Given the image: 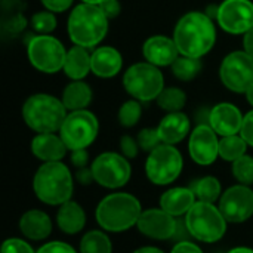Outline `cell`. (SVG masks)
Instances as JSON below:
<instances>
[{"instance_id": "1", "label": "cell", "mask_w": 253, "mask_h": 253, "mask_svg": "<svg viewBox=\"0 0 253 253\" xmlns=\"http://www.w3.org/2000/svg\"><path fill=\"white\" fill-rule=\"evenodd\" d=\"M173 40L181 55L202 58L213 47L216 30L209 15L190 12L178 21L173 31Z\"/></svg>"}, {"instance_id": "2", "label": "cell", "mask_w": 253, "mask_h": 253, "mask_svg": "<svg viewBox=\"0 0 253 253\" xmlns=\"http://www.w3.org/2000/svg\"><path fill=\"white\" fill-rule=\"evenodd\" d=\"M141 213V203L135 196L129 193H113L99 202L96 221L105 231L123 233L138 224Z\"/></svg>"}, {"instance_id": "3", "label": "cell", "mask_w": 253, "mask_h": 253, "mask_svg": "<svg viewBox=\"0 0 253 253\" xmlns=\"http://www.w3.org/2000/svg\"><path fill=\"white\" fill-rule=\"evenodd\" d=\"M33 190L44 205L61 206L71 199L74 191L71 172L61 162H47L36 172Z\"/></svg>"}, {"instance_id": "4", "label": "cell", "mask_w": 253, "mask_h": 253, "mask_svg": "<svg viewBox=\"0 0 253 253\" xmlns=\"http://www.w3.org/2000/svg\"><path fill=\"white\" fill-rule=\"evenodd\" d=\"M108 31V18L98 4L82 3L68 18V34L74 44L93 47Z\"/></svg>"}, {"instance_id": "5", "label": "cell", "mask_w": 253, "mask_h": 253, "mask_svg": "<svg viewBox=\"0 0 253 253\" xmlns=\"http://www.w3.org/2000/svg\"><path fill=\"white\" fill-rule=\"evenodd\" d=\"M22 117L27 126L37 133H55L61 129L67 117V108L58 98L37 93L25 101Z\"/></svg>"}, {"instance_id": "6", "label": "cell", "mask_w": 253, "mask_h": 253, "mask_svg": "<svg viewBox=\"0 0 253 253\" xmlns=\"http://www.w3.org/2000/svg\"><path fill=\"white\" fill-rule=\"evenodd\" d=\"M184 221L191 237L203 243H215L227 233V219L213 203L196 202Z\"/></svg>"}, {"instance_id": "7", "label": "cell", "mask_w": 253, "mask_h": 253, "mask_svg": "<svg viewBox=\"0 0 253 253\" xmlns=\"http://www.w3.org/2000/svg\"><path fill=\"white\" fill-rule=\"evenodd\" d=\"M123 86L136 101L147 102L159 98L165 89V79L159 67L150 62H138L125 73Z\"/></svg>"}, {"instance_id": "8", "label": "cell", "mask_w": 253, "mask_h": 253, "mask_svg": "<svg viewBox=\"0 0 253 253\" xmlns=\"http://www.w3.org/2000/svg\"><path fill=\"white\" fill-rule=\"evenodd\" d=\"M99 125L95 114L87 110H77L67 114L59 136L70 151L87 148L98 136Z\"/></svg>"}, {"instance_id": "9", "label": "cell", "mask_w": 253, "mask_h": 253, "mask_svg": "<svg viewBox=\"0 0 253 253\" xmlns=\"http://www.w3.org/2000/svg\"><path fill=\"white\" fill-rule=\"evenodd\" d=\"M184 160L181 153L169 144H160L154 148L145 163L147 178L156 185L172 184L182 172Z\"/></svg>"}, {"instance_id": "10", "label": "cell", "mask_w": 253, "mask_h": 253, "mask_svg": "<svg viewBox=\"0 0 253 253\" xmlns=\"http://www.w3.org/2000/svg\"><path fill=\"white\" fill-rule=\"evenodd\" d=\"M28 59L31 65L46 74H53L64 68L67 50L62 43L52 36H34L28 42Z\"/></svg>"}, {"instance_id": "11", "label": "cell", "mask_w": 253, "mask_h": 253, "mask_svg": "<svg viewBox=\"0 0 253 253\" xmlns=\"http://www.w3.org/2000/svg\"><path fill=\"white\" fill-rule=\"evenodd\" d=\"M95 182L104 188H120L127 184L132 175V168L125 156L117 153H102L99 154L92 166Z\"/></svg>"}, {"instance_id": "12", "label": "cell", "mask_w": 253, "mask_h": 253, "mask_svg": "<svg viewBox=\"0 0 253 253\" xmlns=\"http://www.w3.org/2000/svg\"><path fill=\"white\" fill-rule=\"evenodd\" d=\"M219 77L230 90L246 93L253 84V59L245 50L231 52L221 64Z\"/></svg>"}, {"instance_id": "13", "label": "cell", "mask_w": 253, "mask_h": 253, "mask_svg": "<svg viewBox=\"0 0 253 253\" xmlns=\"http://www.w3.org/2000/svg\"><path fill=\"white\" fill-rule=\"evenodd\" d=\"M218 24L230 34H246L253 28V3L251 0H224L218 6Z\"/></svg>"}, {"instance_id": "14", "label": "cell", "mask_w": 253, "mask_h": 253, "mask_svg": "<svg viewBox=\"0 0 253 253\" xmlns=\"http://www.w3.org/2000/svg\"><path fill=\"white\" fill-rule=\"evenodd\" d=\"M218 208L227 222H246L253 215V191L249 185H233L221 196Z\"/></svg>"}, {"instance_id": "15", "label": "cell", "mask_w": 253, "mask_h": 253, "mask_svg": "<svg viewBox=\"0 0 253 253\" xmlns=\"http://www.w3.org/2000/svg\"><path fill=\"white\" fill-rule=\"evenodd\" d=\"M218 133L209 125H199L190 136L188 151L191 159L200 166L212 165L219 156Z\"/></svg>"}, {"instance_id": "16", "label": "cell", "mask_w": 253, "mask_h": 253, "mask_svg": "<svg viewBox=\"0 0 253 253\" xmlns=\"http://www.w3.org/2000/svg\"><path fill=\"white\" fill-rule=\"evenodd\" d=\"M178 219L163 209L142 211L138 219V230L141 234L153 240H170L175 236Z\"/></svg>"}, {"instance_id": "17", "label": "cell", "mask_w": 253, "mask_h": 253, "mask_svg": "<svg viewBox=\"0 0 253 253\" xmlns=\"http://www.w3.org/2000/svg\"><path fill=\"white\" fill-rule=\"evenodd\" d=\"M209 126L221 136H230L237 135L242 130L243 126V116L240 110L230 104V102H221L215 105L209 113Z\"/></svg>"}, {"instance_id": "18", "label": "cell", "mask_w": 253, "mask_h": 253, "mask_svg": "<svg viewBox=\"0 0 253 253\" xmlns=\"http://www.w3.org/2000/svg\"><path fill=\"white\" fill-rule=\"evenodd\" d=\"M178 47L173 39L165 36H153L150 37L142 47V53L147 62L156 67L172 65L178 58Z\"/></svg>"}, {"instance_id": "19", "label": "cell", "mask_w": 253, "mask_h": 253, "mask_svg": "<svg viewBox=\"0 0 253 253\" xmlns=\"http://www.w3.org/2000/svg\"><path fill=\"white\" fill-rule=\"evenodd\" d=\"M67 150L68 148L62 138L56 136L55 133H39L31 141V153L44 163L59 162L64 159Z\"/></svg>"}, {"instance_id": "20", "label": "cell", "mask_w": 253, "mask_h": 253, "mask_svg": "<svg viewBox=\"0 0 253 253\" xmlns=\"http://www.w3.org/2000/svg\"><path fill=\"white\" fill-rule=\"evenodd\" d=\"M19 231L30 240H44L52 233V221L47 213L33 209L21 216Z\"/></svg>"}, {"instance_id": "21", "label": "cell", "mask_w": 253, "mask_h": 253, "mask_svg": "<svg viewBox=\"0 0 253 253\" xmlns=\"http://www.w3.org/2000/svg\"><path fill=\"white\" fill-rule=\"evenodd\" d=\"M157 132H159V136H160L163 144L175 145V144L181 142L188 135V132H190V119L181 111L169 113L160 122V125L157 127Z\"/></svg>"}, {"instance_id": "22", "label": "cell", "mask_w": 253, "mask_h": 253, "mask_svg": "<svg viewBox=\"0 0 253 253\" xmlns=\"http://www.w3.org/2000/svg\"><path fill=\"white\" fill-rule=\"evenodd\" d=\"M197 202L191 188H170L160 197V208L172 216H182L187 215L188 211Z\"/></svg>"}, {"instance_id": "23", "label": "cell", "mask_w": 253, "mask_h": 253, "mask_svg": "<svg viewBox=\"0 0 253 253\" xmlns=\"http://www.w3.org/2000/svg\"><path fill=\"white\" fill-rule=\"evenodd\" d=\"M123 59L117 49L111 46L98 47L92 53V71L102 79H110L119 74L122 70Z\"/></svg>"}, {"instance_id": "24", "label": "cell", "mask_w": 253, "mask_h": 253, "mask_svg": "<svg viewBox=\"0 0 253 253\" xmlns=\"http://www.w3.org/2000/svg\"><path fill=\"white\" fill-rule=\"evenodd\" d=\"M56 224L65 234H77L86 224V213L77 202L68 200L61 205L56 213Z\"/></svg>"}, {"instance_id": "25", "label": "cell", "mask_w": 253, "mask_h": 253, "mask_svg": "<svg viewBox=\"0 0 253 253\" xmlns=\"http://www.w3.org/2000/svg\"><path fill=\"white\" fill-rule=\"evenodd\" d=\"M65 74L71 80H82L92 71V55L87 52V47L74 46L67 52L64 68Z\"/></svg>"}, {"instance_id": "26", "label": "cell", "mask_w": 253, "mask_h": 253, "mask_svg": "<svg viewBox=\"0 0 253 253\" xmlns=\"http://www.w3.org/2000/svg\"><path fill=\"white\" fill-rule=\"evenodd\" d=\"M61 101L70 111L86 110V107L92 101V89L82 80H74L64 89Z\"/></svg>"}, {"instance_id": "27", "label": "cell", "mask_w": 253, "mask_h": 253, "mask_svg": "<svg viewBox=\"0 0 253 253\" xmlns=\"http://www.w3.org/2000/svg\"><path fill=\"white\" fill-rule=\"evenodd\" d=\"M197 199V202L215 203L221 199V182L215 176H203L194 181L190 187Z\"/></svg>"}, {"instance_id": "28", "label": "cell", "mask_w": 253, "mask_h": 253, "mask_svg": "<svg viewBox=\"0 0 253 253\" xmlns=\"http://www.w3.org/2000/svg\"><path fill=\"white\" fill-rule=\"evenodd\" d=\"M246 148L248 142L243 139L242 135L222 136V139L219 141V157L233 163L246 154Z\"/></svg>"}, {"instance_id": "29", "label": "cell", "mask_w": 253, "mask_h": 253, "mask_svg": "<svg viewBox=\"0 0 253 253\" xmlns=\"http://www.w3.org/2000/svg\"><path fill=\"white\" fill-rule=\"evenodd\" d=\"M113 246L110 237L102 231H89L80 242V253H111Z\"/></svg>"}, {"instance_id": "30", "label": "cell", "mask_w": 253, "mask_h": 253, "mask_svg": "<svg viewBox=\"0 0 253 253\" xmlns=\"http://www.w3.org/2000/svg\"><path fill=\"white\" fill-rule=\"evenodd\" d=\"M202 71V62L200 58H191V56H179L172 64V73L176 79L188 82L193 80L199 73Z\"/></svg>"}, {"instance_id": "31", "label": "cell", "mask_w": 253, "mask_h": 253, "mask_svg": "<svg viewBox=\"0 0 253 253\" xmlns=\"http://www.w3.org/2000/svg\"><path fill=\"white\" fill-rule=\"evenodd\" d=\"M187 96L184 90L178 87H166L162 90V93L157 98V104L160 108L169 111V113H176L181 111L185 105Z\"/></svg>"}, {"instance_id": "32", "label": "cell", "mask_w": 253, "mask_h": 253, "mask_svg": "<svg viewBox=\"0 0 253 253\" xmlns=\"http://www.w3.org/2000/svg\"><path fill=\"white\" fill-rule=\"evenodd\" d=\"M233 176L243 185L253 184V157L252 156H242L236 162H233Z\"/></svg>"}, {"instance_id": "33", "label": "cell", "mask_w": 253, "mask_h": 253, "mask_svg": "<svg viewBox=\"0 0 253 253\" xmlns=\"http://www.w3.org/2000/svg\"><path fill=\"white\" fill-rule=\"evenodd\" d=\"M142 114V107L138 101H126L119 110V122L125 127L135 126Z\"/></svg>"}, {"instance_id": "34", "label": "cell", "mask_w": 253, "mask_h": 253, "mask_svg": "<svg viewBox=\"0 0 253 253\" xmlns=\"http://www.w3.org/2000/svg\"><path fill=\"white\" fill-rule=\"evenodd\" d=\"M31 27L42 34H49L56 27V18L53 12H39L31 16Z\"/></svg>"}, {"instance_id": "35", "label": "cell", "mask_w": 253, "mask_h": 253, "mask_svg": "<svg viewBox=\"0 0 253 253\" xmlns=\"http://www.w3.org/2000/svg\"><path fill=\"white\" fill-rule=\"evenodd\" d=\"M138 144H139V148H142L144 151H148L151 153L154 148H157L162 142L160 136H159V132L157 129H142L139 133H138V138H136Z\"/></svg>"}, {"instance_id": "36", "label": "cell", "mask_w": 253, "mask_h": 253, "mask_svg": "<svg viewBox=\"0 0 253 253\" xmlns=\"http://www.w3.org/2000/svg\"><path fill=\"white\" fill-rule=\"evenodd\" d=\"M27 25V21L25 18L21 15L19 10H15L13 9V13L4 10V21H3V28L12 34H18L24 27Z\"/></svg>"}, {"instance_id": "37", "label": "cell", "mask_w": 253, "mask_h": 253, "mask_svg": "<svg viewBox=\"0 0 253 253\" xmlns=\"http://www.w3.org/2000/svg\"><path fill=\"white\" fill-rule=\"evenodd\" d=\"M1 253H36L34 249L21 239H7L1 246Z\"/></svg>"}, {"instance_id": "38", "label": "cell", "mask_w": 253, "mask_h": 253, "mask_svg": "<svg viewBox=\"0 0 253 253\" xmlns=\"http://www.w3.org/2000/svg\"><path fill=\"white\" fill-rule=\"evenodd\" d=\"M120 150L123 153V156L126 159H135L138 156V150H139V144L138 141H135L132 136L125 135L120 139Z\"/></svg>"}, {"instance_id": "39", "label": "cell", "mask_w": 253, "mask_h": 253, "mask_svg": "<svg viewBox=\"0 0 253 253\" xmlns=\"http://www.w3.org/2000/svg\"><path fill=\"white\" fill-rule=\"evenodd\" d=\"M36 253H77L70 245L64 242H50L43 245Z\"/></svg>"}, {"instance_id": "40", "label": "cell", "mask_w": 253, "mask_h": 253, "mask_svg": "<svg viewBox=\"0 0 253 253\" xmlns=\"http://www.w3.org/2000/svg\"><path fill=\"white\" fill-rule=\"evenodd\" d=\"M240 135L243 136V139L248 142V145L253 147V110L249 111L245 119H243V126L240 130Z\"/></svg>"}, {"instance_id": "41", "label": "cell", "mask_w": 253, "mask_h": 253, "mask_svg": "<svg viewBox=\"0 0 253 253\" xmlns=\"http://www.w3.org/2000/svg\"><path fill=\"white\" fill-rule=\"evenodd\" d=\"M98 6L102 9V12L107 15V18H108V19L119 16L120 9H122V7H120L119 0H102Z\"/></svg>"}, {"instance_id": "42", "label": "cell", "mask_w": 253, "mask_h": 253, "mask_svg": "<svg viewBox=\"0 0 253 253\" xmlns=\"http://www.w3.org/2000/svg\"><path fill=\"white\" fill-rule=\"evenodd\" d=\"M42 3L49 12H64L71 6L73 0H42Z\"/></svg>"}, {"instance_id": "43", "label": "cell", "mask_w": 253, "mask_h": 253, "mask_svg": "<svg viewBox=\"0 0 253 253\" xmlns=\"http://www.w3.org/2000/svg\"><path fill=\"white\" fill-rule=\"evenodd\" d=\"M87 162H89V153L86 151V148L71 151V163H73L77 169L86 168V166H87Z\"/></svg>"}, {"instance_id": "44", "label": "cell", "mask_w": 253, "mask_h": 253, "mask_svg": "<svg viewBox=\"0 0 253 253\" xmlns=\"http://www.w3.org/2000/svg\"><path fill=\"white\" fill-rule=\"evenodd\" d=\"M170 253H203V251L196 243H191V242L185 240V242H178L173 246Z\"/></svg>"}, {"instance_id": "45", "label": "cell", "mask_w": 253, "mask_h": 253, "mask_svg": "<svg viewBox=\"0 0 253 253\" xmlns=\"http://www.w3.org/2000/svg\"><path fill=\"white\" fill-rule=\"evenodd\" d=\"M76 178H77V181H79L82 185H89V184H92V182L95 181L93 172H92V169L87 168V166H86V168H80V169L77 170Z\"/></svg>"}, {"instance_id": "46", "label": "cell", "mask_w": 253, "mask_h": 253, "mask_svg": "<svg viewBox=\"0 0 253 253\" xmlns=\"http://www.w3.org/2000/svg\"><path fill=\"white\" fill-rule=\"evenodd\" d=\"M243 47H245V52L251 56L253 59V28L249 30L246 34H245V39H243Z\"/></svg>"}, {"instance_id": "47", "label": "cell", "mask_w": 253, "mask_h": 253, "mask_svg": "<svg viewBox=\"0 0 253 253\" xmlns=\"http://www.w3.org/2000/svg\"><path fill=\"white\" fill-rule=\"evenodd\" d=\"M133 253H165L163 251L157 249V248H151V246H147V248H141V249H136Z\"/></svg>"}, {"instance_id": "48", "label": "cell", "mask_w": 253, "mask_h": 253, "mask_svg": "<svg viewBox=\"0 0 253 253\" xmlns=\"http://www.w3.org/2000/svg\"><path fill=\"white\" fill-rule=\"evenodd\" d=\"M227 253H253V251L249 248H234Z\"/></svg>"}, {"instance_id": "49", "label": "cell", "mask_w": 253, "mask_h": 253, "mask_svg": "<svg viewBox=\"0 0 253 253\" xmlns=\"http://www.w3.org/2000/svg\"><path fill=\"white\" fill-rule=\"evenodd\" d=\"M246 98H248V101H249V104L253 107V84L246 90Z\"/></svg>"}, {"instance_id": "50", "label": "cell", "mask_w": 253, "mask_h": 253, "mask_svg": "<svg viewBox=\"0 0 253 253\" xmlns=\"http://www.w3.org/2000/svg\"><path fill=\"white\" fill-rule=\"evenodd\" d=\"M102 0H83V3H90V4H99Z\"/></svg>"}]
</instances>
